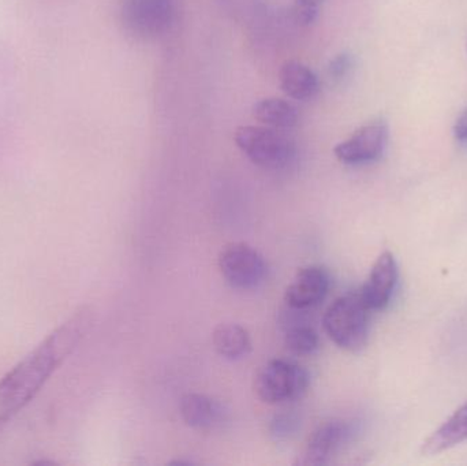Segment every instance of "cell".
Masks as SVG:
<instances>
[{
    "label": "cell",
    "instance_id": "1",
    "mask_svg": "<svg viewBox=\"0 0 467 466\" xmlns=\"http://www.w3.org/2000/svg\"><path fill=\"white\" fill-rule=\"evenodd\" d=\"M89 306L77 311L0 379V429L26 407L81 344L93 325Z\"/></svg>",
    "mask_w": 467,
    "mask_h": 466
},
{
    "label": "cell",
    "instance_id": "2",
    "mask_svg": "<svg viewBox=\"0 0 467 466\" xmlns=\"http://www.w3.org/2000/svg\"><path fill=\"white\" fill-rule=\"evenodd\" d=\"M369 312L359 293L337 298L324 315V330L348 352H361L369 338Z\"/></svg>",
    "mask_w": 467,
    "mask_h": 466
},
{
    "label": "cell",
    "instance_id": "3",
    "mask_svg": "<svg viewBox=\"0 0 467 466\" xmlns=\"http://www.w3.org/2000/svg\"><path fill=\"white\" fill-rule=\"evenodd\" d=\"M234 140L252 163L265 170L285 169L296 156V142L279 129L241 126L236 129Z\"/></svg>",
    "mask_w": 467,
    "mask_h": 466
},
{
    "label": "cell",
    "instance_id": "4",
    "mask_svg": "<svg viewBox=\"0 0 467 466\" xmlns=\"http://www.w3.org/2000/svg\"><path fill=\"white\" fill-rule=\"evenodd\" d=\"M306 369L285 360H271L258 371L254 390L266 404H282L301 399L309 388Z\"/></svg>",
    "mask_w": 467,
    "mask_h": 466
},
{
    "label": "cell",
    "instance_id": "5",
    "mask_svg": "<svg viewBox=\"0 0 467 466\" xmlns=\"http://www.w3.org/2000/svg\"><path fill=\"white\" fill-rule=\"evenodd\" d=\"M174 0H123V26L140 40H155L166 35L174 22Z\"/></svg>",
    "mask_w": 467,
    "mask_h": 466
},
{
    "label": "cell",
    "instance_id": "6",
    "mask_svg": "<svg viewBox=\"0 0 467 466\" xmlns=\"http://www.w3.org/2000/svg\"><path fill=\"white\" fill-rule=\"evenodd\" d=\"M219 268L227 284L238 290L258 289L268 275L263 254L244 243L224 246L219 254Z\"/></svg>",
    "mask_w": 467,
    "mask_h": 466
},
{
    "label": "cell",
    "instance_id": "7",
    "mask_svg": "<svg viewBox=\"0 0 467 466\" xmlns=\"http://www.w3.org/2000/svg\"><path fill=\"white\" fill-rule=\"evenodd\" d=\"M389 139V123L383 118H376L354 131L353 136L337 144L334 153L340 163L365 166L383 158Z\"/></svg>",
    "mask_w": 467,
    "mask_h": 466
},
{
    "label": "cell",
    "instance_id": "8",
    "mask_svg": "<svg viewBox=\"0 0 467 466\" xmlns=\"http://www.w3.org/2000/svg\"><path fill=\"white\" fill-rule=\"evenodd\" d=\"M331 286L328 271L321 265H307L296 273L285 290V301L294 311H305L318 305Z\"/></svg>",
    "mask_w": 467,
    "mask_h": 466
},
{
    "label": "cell",
    "instance_id": "9",
    "mask_svg": "<svg viewBox=\"0 0 467 466\" xmlns=\"http://www.w3.org/2000/svg\"><path fill=\"white\" fill-rule=\"evenodd\" d=\"M400 270L397 259L391 252L386 251L376 259L369 276L362 287L361 295L365 305L370 311H381L391 303L392 295L397 289Z\"/></svg>",
    "mask_w": 467,
    "mask_h": 466
},
{
    "label": "cell",
    "instance_id": "10",
    "mask_svg": "<svg viewBox=\"0 0 467 466\" xmlns=\"http://www.w3.org/2000/svg\"><path fill=\"white\" fill-rule=\"evenodd\" d=\"M353 434L350 424L342 420H331L317 427L309 438L302 454L301 465H324L348 442Z\"/></svg>",
    "mask_w": 467,
    "mask_h": 466
},
{
    "label": "cell",
    "instance_id": "11",
    "mask_svg": "<svg viewBox=\"0 0 467 466\" xmlns=\"http://www.w3.org/2000/svg\"><path fill=\"white\" fill-rule=\"evenodd\" d=\"M180 413L189 427L199 431L222 429L229 420L226 408L205 394L189 393L183 396L181 399Z\"/></svg>",
    "mask_w": 467,
    "mask_h": 466
},
{
    "label": "cell",
    "instance_id": "12",
    "mask_svg": "<svg viewBox=\"0 0 467 466\" xmlns=\"http://www.w3.org/2000/svg\"><path fill=\"white\" fill-rule=\"evenodd\" d=\"M280 88L294 100H310L320 90V81L312 68L296 60L285 62L280 68Z\"/></svg>",
    "mask_w": 467,
    "mask_h": 466
},
{
    "label": "cell",
    "instance_id": "13",
    "mask_svg": "<svg viewBox=\"0 0 467 466\" xmlns=\"http://www.w3.org/2000/svg\"><path fill=\"white\" fill-rule=\"evenodd\" d=\"M467 440V402L422 445L425 456H436Z\"/></svg>",
    "mask_w": 467,
    "mask_h": 466
},
{
    "label": "cell",
    "instance_id": "14",
    "mask_svg": "<svg viewBox=\"0 0 467 466\" xmlns=\"http://www.w3.org/2000/svg\"><path fill=\"white\" fill-rule=\"evenodd\" d=\"M213 341L216 352L227 360H241L252 352L249 331L234 323L219 325L213 331Z\"/></svg>",
    "mask_w": 467,
    "mask_h": 466
},
{
    "label": "cell",
    "instance_id": "15",
    "mask_svg": "<svg viewBox=\"0 0 467 466\" xmlns=\"http://www.w3.org/2000/svg\"><path fill=\"white\" fill-rule=\"evenodd\" d=\"M252 111L258 122L279 130L294 128L299 120L298 109L283 98H263L253 106Z\"/></svg>",
    "mask_w": 467,
    "mask_h": 466
},
{
    "label": "cell",
    "instance_id": "16",
    "mask_svg": "<svg viewBox=\"0 0 467 466\" xmlns=\"http://www.w3.org/2000/svg\"><path fill=\"white\" fill-rule=\"evenodd\" d=\"M285 347L296 356H310L320 347V338L315 328L296 323L288 328L285 337Z\"/></svg>",
    "mask_w": 467,
    "mask_h": 466
},
{
    "label": "cell",
    "instance_id": "17",
    "mask_svg": "<svg viewBox=\"0 0 467 466\" xmlns=\"http://www.w3.org/2000/svg\"><path fill=\"white\" fill-rule=\"evenodd\" d=\"M299 430H301V419L296 413H279L269 421V437L277 443L293 440Z\"/></svg>",
    "mask_w": 467,
    "mask_h": 466
},
{
    "label": "cell",
    "instance_id": "18",
    "mask_svg": "<svg viewBox=\"0 0 467 466\" xmlns=\"http://www.w3.org/2000/svg\"><path fill=\"white\" fill-rule=\"evenodd\" d=\"M222 5L235 16V18H261L266 13V5L261 0H221Z\"/></svg>",
    "mask_w": 467,
    "mask_h": 466
},
{
    "label": "cell",
    "instance_id": "19",
    "mask_svg": "<svg viewBox=\"0 0 467 466\" xmlns=\"http://www.w3.org/2000/svg\"><path fill=\"white\" fill-rule=\"evenodd\" d=\"M354 67H356V57H354V55L350 54V52H340L329 62L327 73H328V78L334 84L339 85L351 76Z\"/></svg>",
    "mask_w": 467,
    "mask_h": 466
},
{
    "label": "cell",
    "instance_id": "20",
    "mask_svg": "<svg viewBox=\"0 0 467 466\" xmlns=\"http://www.w3.org/2000/svg\"><path fill=\"white\" fill-rule=\"evenodd\" d=\"M326 0H294L293 14L298 24L312 25L320 14L321 5Z\"/></svg>",
    "mask_w": 467,
    "mask_h": 466
},
{
    "label": "cell",
    "instance_id": "21",
    "mask_svg": "<svg viewBox=\"0 0 467 466\" xmlns=\"http://www.w3.org/2000/svg\"><path fill=\"white\" fill-rule=\"evenodd\" d=\"M454 136L458 141H467V107L455 122Z\"/></svg>",
    "mask_w": 467,
    "mask_h": 466
}]
</instances>
